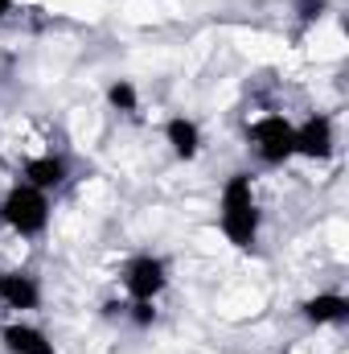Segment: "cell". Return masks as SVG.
Returning <instances> with one entry per match:
<instances>
[{
    "label": "cell",
    "instance_id": "cell-1",
    "mask_svg": "<svg viewBox=\"0 0 349 354\" xmlns=\"http://www.w3.org/2000/svg\"><path fill=\"white\" fill-rule=\"evenodd\" d=\"M218 231L226 235V243L235 252H259V231H263V210L259 194L247 169L226 177L222 194H218Z\"/></svg>",
    "mask_w": 349,
    "mask_h": 354
},
{
    "label": "cell",
    "instance_id": "cell-2",
    "mask_svg": "<svg viewBox=\"0 0 349 354\" xmlns=\"http://www.w3.org/2000/svg\"><path fill=\"white\" fill-rule=\"evenodd\" d=\"M50 218H54V202L50 194L25 185V181H12L0 198V227L21 235V239H41L50 231Z\"/></svg>",
    "mask_w": 349,
    "mask_h": 354
},
{
    "label": "cell",
    "instance_id": "cell-3",
    "mask_svg": "<svg viewBox=\"0 0 349 354\" xmlns=\"http://www.w3.org/2000/svg\"><path fill=\"white\" fill-rule=\"evenodd\" d=\"M247 145L255 153V161L267 169H279L296 157V124L288 115H263L247 128Z\"/></svg>",
    "mask_w": 349,
    "mask_h": 354
},
{
    "label": "cell",
    "instance_id": "cell-4",
    "mask_svg": "<svg viewBox=\"0 0 349 354\" xmlns=\"http://www.w3.org/2000/svg\"><path fill=\"white\" fill-rule=\"evenodd\" d=\"M119 284H123L128 301H157L169 288V260L157 252H136L119 268Z\"/></svg>",
    "mask_w": 349,
    "mask_h": 354
},
{
    "label": "cell",
    "instance_id": "cell-5",
    "mask_svg": "<svg viewBox=\"0 0 349 354\" xmlns=\"http://www.w3.org/2000/svg\"><path fill=\"white\" fill-rule=\"evenodd\" d=\"M17 181L33 185V189H41V194H58V189L70 181V161H66V153H54V149H50V153H37V157H25Z\"/></svg>",
    "mask_w": 349,
    "mask_h": 354
},
{
    "label": "cell",
    "instance_id": "cell-6",
    "mask_svg": "<svg viewBox=\"0 0 349 354\" xmlns=\"http://www.w3.org/2000/svg\"><path fill=\"white\" fill-rule=\"evenodd\" d=\"M0 305L12 313L41 309V280L29 268H0Z\"/></svg>",
    "mask_w": 349,
    "mask_h": 354
},
{
    "label": "cell",
    "instance_id": "cell-7",
    "mask_svg": "<svg viewBox=\"0 0 349 354\" xmlns=\"http://www.w3.org/2000/svg\"><path fill=\"white\" fill-rule=\"evenodd\" d=\"M337 149V132L329 115H308L304 124H296V157L300 161H329Z\"/></svg>",
    "mask_w": 349,
    "mask_h": 354
},
{
    "label": "cell",
    "instance_id": "cell-8",
    "mask_svg": "<svg viewBox=\"0 0 349 354\" xmlns=\"http://www.w3.org/2000/svg\"><path fill=\"white\" fill-rule=\"evenodd\" d=\"M296 313L308 322V326H346L349 322V297L341 292H317V297H304L296 305Z\"/></svg>",
    "mask_w": 349,
    "mask_h": 354
},
{
    "label": "cell",
    "instance_id": "cell-9",
    "mask_svg": "<svg viewBox=\"0 0 349 354\" xmlns=\"http://www.w3.org/2000/svg\"><path fill=\"white\" fill-rule=\"evenodd\" d=\"M165 145L177 161H197L206 140H201V128L193 115H169L165 120Z\"/></svg>",
    "mask_w": 349,
    "mask_h": 354
},
{
    "label": "cell",
    "instance_id": "cell-10",
    "mask_svg": "<svg viewBox=\"0 0 349 354\" xmlns=\"http://www.w3.org/2000/svg\"><path fill=\"white\" fill-rule=\"evenodd\" d=\"M0 342H4L8 354H58V346L50 342L46 330L29 326V322H21V317L8 322V326H0Z\"/></svg>",
    "mask_w": 349,
    "mask_h": 354
},
{
    "label": "cell",
    "instance_id": "cell-11",
    "mask_svg": "<svg viewBox=\"0 0 349 354\" xmlns=\"http://www.w3.org/2000/svg\"><path fill=\"white\" fill-rule=\"evenodd\" d=\"M107 107L128 115V120H136L140 115V91H136V83L132 79H111L107 83Z\"/></svg>",
    "mask_w": 349,
    "mask_h": 354
},
{
    "label": "cell",
    "instance_id": "cell-12",
    "mask_svg": "<svg viewBox=\"0 0 349 354\" xmlns=\"http://www.w3.org/2000/svg\"><path fill=\"white\" fill-rule=\"evenodd\" d=\"M123 317H128L136 330H152V326H157V301H128Z\"/></svg>",
    "mask_w": 349,
    "mask_h": 354
},
{
    "label": "cell",
    "instance_id": "cell-13",
    "mask_svg": "<svg viewBox=\"0 0 349 354\" xmlns=\"http://www.w3.org/2000/svg\"><path fill=\"white\" fill-rule=\"evenodd\" d=\"M296 8H300V21H304V25H312V21H321V17H325L329 0H300Z\"/></svg>",
    "mask_w": 349,
    "mask_h": 354
},
{
    "label": "cell",
    "instance_id": "cell-14",
    "mask_svg": "<svg viewBox=\"0 0 349 354\" xmlns=\"http://www.w3.org/2000/svg\"><path fill=\"white\" fill-rule=\"evenodd\" d=\"M12 8H17V0H0V21H4V17H8Z\"/></svg>",
    "mask_w": 349,
    "mask_h": 354
}]
</instances>
